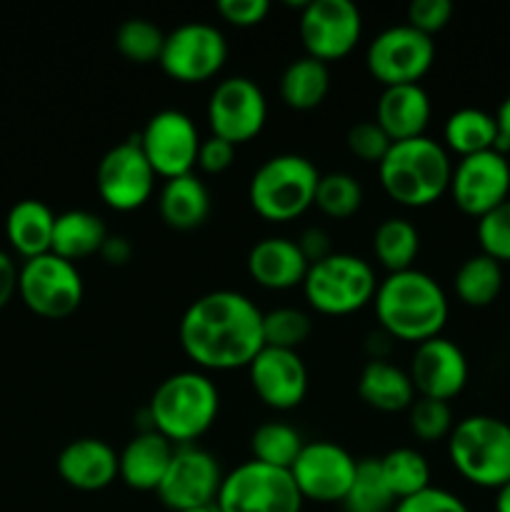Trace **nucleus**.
I'll return each instance as SVG.
<instances>
[{
  "label": "nucleus",
  "mask_w": 510,
  "mask_h": 512,
  "mask_svg": "<svg viewBox=\"0 0 510 512\" xmlns=\"http://www.w3.org/2000/svg\"><path fill=\"white\" fill-rule=\"evenodd\" d=\"M378 283L368 260L353 253H333L310 265L303 280V295L315 313L343 318L373 303Z\"/></svg>",
  "instance_id": "7"
},
{
  "label": "nucleus",
  "mask_w": 510,
  "mask_h": 512,
  "mask_svg": "<svg viewBox=\"0 0 510 512\" xmlns=\"http://www.w3.org/2000/svg\"><path fill=\"white\" fill-rule=\"evenodd\" d=\"M375 320L398 343L420 345L438 338L448 323V295L433 275L418 268L388 273L373 298Z\"/></svg>",
  "instance_id": "2"
},
{
  "label": "nucleus",
  "mask_w": 510,
  "mask_h": 512,
  "mask_svg": "<svg viewBox=\"0 0 510 512\" xmlns=\"http://www.w3.org/2000/svg\"><path fill=\"white\" fill-rule=\"evenodd\" d=\"M298 248L300 253H303V258L308 260V265L313 263H320V260H325L328 255H333V240H330L328 230L320 228V225H308V228L300 230L298 235Z\"/></svg>",
  "instance_id": "46"
},
{
  "label": "nucleus",
  "mask_w": 510,
  "mask_h": 512,
  "mask_svg": "<svg viewBox=\"0 0 510 512\" xmlns=\"http://www.w3.org/2000/svg\"><path fill=\"white\" fill-rule=\"evenodd\" d=\"M235 163V145L228 143L223 138H215V135H208L203 138L198 150V163L195 168H200L208 175H220Z\"/></svg>",
  "instance_id": "45"
},
{
  "label": "nucleus",
  "mask_w": 510,
  "mask_h": 512,
  "mask_svg": "<svg viewBox=\"0 0 510 512\" xmlns=\"http://www.w3.org/2000/svg\"><path fill=\"white\" fill-rule=\"evenodd\" d=\"M165 33L148 18H128L115 30V48L128 63H158L163 53Z\"/></svg>",
  "instance_id": "37"
},
{
  "label": "nucleus",
  "mask_w": 510,
  "mask_h": 512,
  "mask_svg": "<svg viewBox=\"0 0 510 512\" xmlns=\"http://www.w3.org/2000/svg\"><path fill=\"white\" fill-rule=\"evenodd\" d=\"M408 375L413 380L418 398L450 403L468 385L470 368L463 350L453 340L438 335V338H430L425 343L415 345L413 358H410L408 365Z\"/></svg>",
  "instance_id": "19"
},
{
  "label": "nucleus",
  "mask_w": 510,
  "mask_h": 512,
  "mask_svg": "<svg viewBox=\"0 0 510 512\" xmlns=\"http://www.w3.org/2000/svg\"><path fill=\"white\" fill-rule=\"evenodd\" d=\"M420 253V233L408 218H385L373 233V255L388 273L413 268Z\"/></svg>",
  "instance_id": "32"
},
{
  "label": "nucleus",
  "mask_w": 510,
  "mask_h": 512,
  "mask_svg": "<svg viewBox=\"0 0 510 512\" xmlns=\"http://www.w3.org/2000/svg\"><path fill=\"white\" fill-rule=\"evenodd\" d=\"M98 255L103 258L105 265H110V268H123V265H128L130 258H133V243H130L125 235L108 233V238H105Z\"/></svg>",
  "instance_id": "47"
},
{
  "label": "nucleus",
  "mask_w": 510,
  "mask_h": 512,
  "mask_svg": "<svg viewBox=\"0 0 510 512\" xmlns=\"http://www.w3.org/2000/svg\"><path fill=\"white\" fill-rule=\"evenodd\" d=\"M355 470H358V460L343 445L330 443V440H313L300 450L290 475L303 500L340 505L353 485Z\"/></svg>",
  "instance_id": "17"
},
{
  "label": "nucleus",
  "mask_w": 510,
  "mask_h": 512,
  "mask_svg": "<svg viewBox=\"0 0 510 512\" xmlns=\"http://www.w3.org/2000/svg\"><path fill=\"white\" fill-rule=\"evenodd\" d=\"M443 148L458 158L498 150V123L495 115L480 108H460L448 115L443 125Z\"/></svg>",
  "instance_id": "30"
},
{
  "label": "nucleus",
  "mask_w": 510,
  "mask_h": 512,
  "mask_svg": "<svg viewBox=\"0 0 510 512\" xmlns=\"http://www.w3.org/2000/svg\"><path fill=\"white\" fill-rule=\"evenodd\" d=\"M448 458L470 485L500 490L510 483V425L493 415L458 420L448 438Z\"/></svg>",
  "instance_id": "6"
},
{
  "label": "nucleus",
  "mask_w": 510,
  "mask_h": 512,
  "mask_svg": "<svg viewBox=\"0 0 510 512\" xmlns=\"http://www.w3.org/2000/svg\"><path fill=\"white\" fill-rule=\"evenodd\" d=\"M450 198L470 218L480 220L510 198V163L500 150L460 158L450 175Z\"/></svg>",
  "instance_id": "18"
},
{
  "label": "nucleus",
  "mask_w": 510,
  "mask_h": 512,
  "mask_svg": "<svg viewBox=\"0 0 510 512\" xmlns=\"http://www.w3.org/2000/svg\"><path fill=\"white\" fill-rule=\"evenodd\" d=\"M153 418L155 433L178 448L195 445L220 413V393L213 380L200 370H180L168 375L145 405Z\"/></svg>",
  "instance_id": "4"
},
{
  "label": "nucleus",
  "mask_w": 510,
  "mask_h": 512,
  "mask_svg": "<svg viewBox=\"0 0 510 512\" xmlns=\"http://www.w3.org/2000/svg\"><path fill=\"white\" fill-rule=\"evenodd\" d=\"M395 343H398V340H395L390 333H385V330L378 325V328H373L368 335H365L363 350L365 355H368V360H390Z\"/></svg>",
  "instance_id": "49"
},
{
  "label": "nucleus",
  "mask_w": 510,
  "mask_h": 512,
  "mask_svg": "<svg viewBox=\"0 0 510 512\" xmlns=\"http://www.w3.org/2000/svg\"><path fill=\"white\" fill-rule=\"evenodd\" d=\"M53 225L55 213L43 200H20V203H15L8 210V218H5V238H8L10 248L23 260L38 258V255L50 253Z\"/></svg>",
  "instance_id": "27"
},
{
  "label": "nucleus",
  "mask_w": 510,
  "mask_h": 512,
  "mask_svg": "<svg viewBox=\"0 0 510 512\" xmlns=\"http://www.w3.org/2000/svg\"><path fill=\"white\" fill-rule=\"evenodd\" d=\"M105 238H108V228L100 215L80 208L65 210V213L55 215L50 253L68 263H78L90 255H98Z\"/></svg>",
  "instance_id": "28"
},
{
  "label": "nucleus",
  "mask_w": 510,
  "mask_h": 512,
  "mask_svg": "<svg viewBox=\"0 0 510 512\" xmlns=\"http://www.w3.org/2000/svg\"><path fill=\"white\" fill-rule=\"evenodd\" d=\"M183 512H220L218 505H203V508H193V510H183Z\"/></svg>",
  "instance_id": "52"
},
{
  "label": "nucleus",
  "mask_w": 510,
  "mask_h": 512,
  "mask_svg": "<svg viewBox=\"0 0 510 512\" xmlns=\"http://www.w3.org/2000/svg\"><path fill=\"white\" fill-rule=\"evenodd\" d=\"M363 185L355 175L335 170V173H320L318 190H315V208L333 220H348L363 208Z\"/></svg>",
  "instance_id": "36"
},
{
  "label": "nucleus",
  "mask_w": 510,
  "mask_h": 512,
  "mask_svg": "<svg viewBox=\"0 0 510 512\" xmlns=\"http://www.w3.org/2000/svg\"><path fill=\"white\" fill-rule=\"evenodd\" d=\"M245 268L255 285L265 290L303 288L308 260L300 253L298 243L283 235H268L250 248Z\"/></svg>",
  "instance_id": "22"
},
{
  "label": "nucleus",
  "mask_w": 510,
  "mask_h": 512,
  "mask_svg": "<svg viewBox=\"0 0 510 512\" xmlns=\"http://www.w3.org/2000/svg\"><path fill=\"white\" fill-rule=\"evenodd\" d=\"M18 278L20 268L15 265L13 255L0 250V310L13 300V295L18 293Z\"/></svg>",
  "instance_id": "48"
},
{
  "label": "nucleus",
  "mask_w": 510,
  "mask_h": 512,
  "mask_svg": "<svg viewBox=\"0 0 510 512\" xmlns=\"http://www.w3.org/2000/svg\"><path fill=\"white\" fill-rule=\"evenodd\" d=\"M430 115H433V103L420 83L383 88L375 103V123L388 133L393 143L423 138Z\"/></svg>",
  "instance_id": "23"
},
{
  "label": "nucleus",
  "mask_w": 510,
  "mask_h": 512,
  "mask_svg": "<svg viewBox=\"0 0 510 512\" xmlns=\"http://www.w3.org/2000/svg\"><path fill=\"white\" fill-rule=\"evenodd\" d=\"M213 200L210 190L195 173L165 180L158 193V213L173 230H195L208 220Z\"/></svg>",
  "instance_id": "26"
},
{
  "label": "nucleus",
  "mask_w": 510,
  "mask_h": 512,
  "mask_svg": "<svg viewBox=\"0 0 510 512\" xmlns=\"http://www.w3.org/2000/svg\"><path fill=\"white\" fill-rule=\"evenodd\" d=\"M495 512H510V483H505L495 495Z\"/></svg>",
  "instance_id": "51"
},
{
  "label": "nucleus",
  "mask_w": 510,
  "mask_h": 512,
  "mask_svg": "<svg viewBox=\"0 0 510 512\" xmlns=\"http://www.w3.org/2000/svg\"><path fill=\"white\" fill-rule=\"evenodd\" d=\"M433 63V38L408 23L380 30L365 50V68L383 88L420 83Z\"/></svg>",
  "instance_id": "10"
},
{
  "label": "nucleus",
  "mask_w": 510,
  "mask_h": 512,
  "mask_svg": "<svg viewBox=\"0 0 510 512\" xmlns=\"http://www.w3.org/2000/svg\"><path fill=\"white\" fill-rule=\"evenodd\" d=\"M313 333V318L308 310L283 305L263 313V340L268 348L298 350Z\"/></svg>",
  "instance_id": "38"
},
{
  "label": "nucleus",
  "mask_w": 510,
  "mask_h": 512,
  "mask_svg": "<svg viewBox=\"0 0 510 512\" xmlns=\"http://www.w3.org/2000/svg\"><path fill=\"white\" fill-rule=\"evenodd\" d=\"M228 60V40L210 23H183L165 33L160 68L170 80L183 85L205 83L223 70Z\"/></svg>",
  "instance_id": "11"
},
{
  "label": "nucleus",
  "mask_w": 510,
  "mask_h": 512,
  "mask_svg": "<svg viewBox=\"0 0 510 512\" xmlns=\"http://www.w3.org/2000/svg\"><path fill=\"white\" fill-rule=\"evenodd\" d=\"M210 135L233 143L235 148L258 138L268 120V100L263 88L245 75L220 80L208 98Z\"/></svg>",
  "instance_id": "14"
},
{
  "label": "nucleus",
  "mask_w": 510,
  "mask_h": 512,
  "mask_svg": "<svg viewBox=\"0 0 510 512\" xmlns=\"http://www.w3.org/2000/svg\"><path fill=\"white\" fill-rule=\"evenodd\" d=\"M495 123H498V150L508 153L510 150V95L500 103L498 113H495Z\"/></svg>",
  "instance_id": "50"
},
{
  "label": "nucleus",
  "mask_w": 510,
  "mask_h": 512,
  "mask_svg": "<svg viewBox=\"0 0 510 512\" xmlns=\"http://www.w3.org/2000/svg\"><path fill=\"white\" fill-rule=\"evenodd\" d=\"M455 295L463 305L470 308H488L495 303L503 290V265L498 260L488 258L485 253L470 255L460 263L453 278Z\"/></svg>",
  "instance_id": "31"
},
{
  "label": "nucleus",
  "mask_w": 510,
  "mask_h": 512,
  "mask_svg": "<svg viewBox=\"0 0 510 512\" xmlns=\"http://www.w3.org/2000/svg\"><path fill=\"white\" fill-rule=\"evenodd\" d=\"M453 18V3L450 0H413L408 5V25L433 38Z\"/></svg>",
  "instance_id": "43"
},
{
  "label": "nucleus",
  "mask_w": 510,
  "mask_h": 512,
  "mask_svg": "<svg viewBox=\"0 0 510 512\" xmlns=\"http://www.w3.org/2000/svg\"><path fill=\"white\" fill-rule=\"evenodd\" d=\"M60 480L83 493H98L118 480V453L100 438H78L55 460Z\"/></svg>",
  "instance_id": "21"
},
{
  "label": "nucleus",
  "mask_w": 510,
  "mask_h": 512,
  "mask_svg": "<svg viewBox=\"0 0 510 512\" xmlns=\"http://www.w3.org/2000/svg\"><path fill=\"white\" fill-rule=\"evenodd\" d=\"M305 448V440L298 428L280 420L258 425L250 435V453L255 463L270 465L278 470H290L298 460L300 450Z\"/></svg>",
  "instance_id": "33"
},
{
  "label": "nucleus",
  "mask_w": 510,
  "mask_h": 512,
  "mask_svg": "<svg viewBox=\"0 0 510 512\" xmlns=\"http://www.w3.org/2000/svg\"><path fill=\"white\" fill-rule=\"evenodd\" d=\"M303 503L290 470L270 468L255 460L225 473L215 500L220 512H300Z\"/></svg>",
  "instance_id": "8"
},
{
  "label": "nucleus",
  "mask_w": 510,
  "mask_h": 512,
  "mask_svg": "<svg viewBox=\"0 0 510 512\" xmlns=\"http://www.w3.org/2000/svg\"><path fill=\"white\" fill-rule=\"evenodd\" d=\"M155 170L138 145V135L113 145L95 168V188L110 210L133 213L143 208L155 190Z\"/></svg>",
  "instance_id": "15"
},
{
  "label": "nucleus",
  "mask_w": 510,
  "mask_h": 512,
  "mask_svg": "<svg viewBox=\"0 0 510 512\" xmlns=\"http://www.w3.org/2000/svg\"><path fill=\"white\" fill-rule=\"evenodd\" d=\"M223 475L213 453L200 445H178L155 495L173 512L203 508L218 500Z\"/></svg>",
  "instance_id": "16"
},
{
  "label": "nucleus",
  "mask_w": 510,
  "mask_h": 512,
  "mask_svg": "<svg viewBox=\"0 0 510 512\" xmlns=\"http://www.w3.org/2000/svg\"><path fill=\"white\" fill-rule=\"evenodd\" d=\"M178 338L183 353L198 368H248L265 348L263 310L238 290H213L188 305Z\"/></svg>",
  "instance_id": "1"
},
{
  "label": "nucleus",
  "mask_w": 510,
  "mask_h": 512,
  "mask_svg": "<svg viewBox=\"0 0 510 512\" xmlns=\"http://www.w3.org/2000/svg\"><path fill=\"white\" fill-rule=\"evenodd\" d=\"M18 295L30 313L45 320H63L83 303V275L75 263H68L58 255H38L20 265Z\"/></svg>",
  "instance_id": "9"
},
{
  "label": "nucleus",
  "mask_w": 510,
  "mask_h": 512,
  "mask_svg": "<svg viewBox=\"0 0 510 512\" xmlns=\"http://www.w3.org/2000/svg\"><path fill=\"white\" fill-rule=\"evenodd\" d=\"M250 388L255 398L270 410L288 413L308 395V368L298 350H280L265 345L248 365Z\"/></svg>",
  "instance_id": "20"
},
{
  "label": "nucleus",
  "mask_w": 510,
  "mask_h": 512,
  "mask_svg": "<svg viewBox=\"0 0 510 512\" xmlns=\"http://www.w3.org/2000/svg\"><path fill=\"white\" fill-rule=\"evenodd\" d=\"M380 473L395 500H405L420 490L430 488V465L415 448H393L378 458Z\"/></svg>",
  "instance_id": "34"
},
{
  "label": "nucleus",
  "mask_w": 510,
  "mask_h": 512,
  "mask_svg": "<svg viewBox=\"0 0 510 512\" xmlns=\"http://www.w3.org/2000/svg\"><path fill=\"white\" fill-rule=\"evenodd\" d=\"M203 138L190 118L183 110H158L150 115L145 128L138 133V145L148 158L150 168L163 180L190 175L198 163V150Z\"/></svg>",
  "instance_id": "13"
},
{
  "label": "nucleus",
  "mask_w": 510,
  "mask_h": 512,
  "mask_svg": "<svg viewBox=\"0 0 510 512\" xmlns=\"http://www.w3.org/2000/svg\"><path fill=\"white\" fill-rule=\"evenodd\" d=\"M358 395L378 413H403L415 403V388L408 370L390 360H368L360 370Z\"/></svg>",
  "instance_id": "25"
},
{
  "label": "nucleus",
  "mask_w": 510,
  "mask_h": 512,
  "mask_svg": "<svg viewBox=\"0 0 510 512\" xmlns=\"http://www.w3.org/2000/svg\"><path fill=\"white\" fill-rule=\"evenodd\" d=\"M453 160L443 143L428 138H413L393 143L383 163L378 165V178L385 195L403 208H428L438 203L450 188Z\"/></svg>",
  "instance_id": "3"
},
{
  "label": "nucleus",
  "mask_w": 510,
  "mask_h": 512,
  "mask_svg": "<svg viewBox=\"0 0 510 512\" xmlns=\"http://www.w3.org/2000/svg\"><path fill=\"white\" fill-rule=\"evenodd\" d=\"M393 512H470V510L455 493L430 485V488L420 490V493L410 495V498L398 500V505H395Z\"/></svg>",
  "instance_id": "42"
},
{
  "label": "nucleus",
  "mask_w": 510,
  "mask_h": 512,
  "mask_svg": "<svg viewBox=\"0 0 510 512\" xmlns=\"http://www.w3.org/2000/svg\"><path fill=\"white\" fill-rule=\"evenodd\" d=\"M408 425L410 433H413L420 443L448 440L455 428L453 410H450V403H443V400L415 398V403L408 408Z\"/></svg>",
  "instance_id": "39"
},
{
  "label": "nucleus",
  "mask_w": 510,
  "mask_h": 512,
  "mask_svg": "<svg viewBox=\"0 0 510 512\" xmlns=\"http://www.w3.org/2000/svg\"><path fill=\"white\" fill-rule=\"evenodd\" d=\"M280 100L288 105L290 110L298 113H308L323 105V100L330 93V70L328 65L320 60L295 58L293 63L285 65L283 75H280Z\"/></svg>",
  "instance_id": "29"
},
{
  "label": "nucleus",
  "mask_w": 510,
  "mask_h": 512,
  "mask_svg": "<svg viewBox=\"0 0 510 512\" xmlns=\"http://www.w3.org/2000/svg\"><path fill=\"white\" fill-rule=\"evenodd\" d=\"M343 512H393L398 500L390 493L378 458L358 460L355 480L343 498Z\"/></svg>",
  "instance_id": "35"
},
{
  "label": "nucleus",
  "mask_w": 510,
  "mask_h": 512,
  "mask_svg": "<svg viewBox=\"0 0 510 512\" xmlns=\"http://www.w3.org/2000/svg\"><path fill=\"white\" fill-rule=\"evenodd\" d=\"M475 235H478L480 253L498 260L500 265L510 263V198L478 220Z\"/></svg>",
  "instance_id": "40"
},
{
  "label": "nucleus",
  "mask_w": 510,
  "mask_h": 512,
  "mask_svg": "<svg viewBox=\"0 0 510 512\" xmlns=\"http://www.w3.org/2000/svg\"><path fill=\"white\" fill-rule=\"evenodd\" d=\"M298 33L308 58L338 63L360 43L363 15L350 0H310L300 8Z\"/></svg>",
  "instance_id": "12"
},
{
  "label": "nucleus",
  "mask_w": 510,
  "mask_h": 512,
  "mask_svg": "<svg viewBox=\"0 0 510 512\" xmlns=\"http://www.w3.org/2000/svg\"><path fill=\"white\" fill-rule=\"evenodd\" d=\"M220 18L235 28H255L263 23L270 13L268 0H220L215 5Z\"/></svg>",
  "instance_id": "44"
},
{
  "label": "nucleus",
  "mask_w": 510,
  "mask_h": 512,
  "mask_svg": "<svg viewBox=\"0 0 510 512\" xmlns=\"http://www.w3.org/2000/svg\"><path fill=\"white\" fill-rule=\"evenodd\" d=\"M175 445L160 433H135L118 453V480L138 493H155L173 460Z\"/></svg>",
  "instance_id": "24"
},
{
  "label": "nucleus",
  "mask_w": 510,
  "mask_h": 512,
  "mask_svg": "<svg viewBox=\"0 0 510 512\" xmlns=\"http://www.w3.org/2000/svg\"><path fill=\"white\" fill-rule=\"evenodd\" d=\"M345 145H348L350 155H355L360 163L380 165L388 150L393 148V140L388 138V133L375 120H360V123L348 128Z\"/></svg>",
  "instance_id": "41"
},
{
  "label": "nucleus",
  "mask_w": 510,
  "mask_h": 512,
  "mask_svg": "<svg viewBox=\"0 0 510 512\" xmlns=\"http://www.w3.org/2000/svg\"><path fill=\"white\" fill-rule=\"evenodd\" d=\"M318 180L320 170L305 155H273L250 178V208L268 223H290L313 208Z\"/></svg>",
  "instance_id": "5"
}]
</instances>
